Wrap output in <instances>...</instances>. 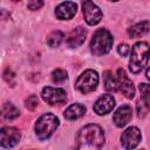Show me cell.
Returning <instances> with one entry per match:
<instances>
[{"label": "cell", "mask_w": 150, "mask_h": 150, "mask_svg": "<svg viewBox=\"0 0 150 150\" xmlns=\"http://www.w3.org/2000/svg\"><path fill=\"white\" fill-rule=\"evenodd\" d=\"M103 144L104 132L97 124H87L76 135V150H101Z\"/></svg>", "instance_id": "obj_1"}, {"label": "cell", "mask_w": 150, "mask_h": 150, "mask_svg": "<svg viewBox=\"0 0 150 150\" xmlns=\"http://www.w3.org/2000/svg\"><path fill=\"white\" fill-rule=\"evenodd\" d=\"M150 57V47L146 42H136L131 49V56L129 61V68L132 74L141 73L148 64Z\"/></svg>", "instance_id": "obj_2"}, {"label": "cell", "mask_w": 150, "mask_h": 150, "mask_svg": "<svg viewBox=\"0 0 150 150\" xmlns=\"http://www.w3.org/2000/svg\"><path fill=\"white\" fill-rule=\"evenodd\" d=\"M112 43H114V39L110 32L105 28H100L93 35L90 42V50L96 56L105 55L110 52Z\"/></svg>", "instance_id": "obj_3"}, {"label": "cell", "mask_w": 150, "mask_h": 150, "mask_svg": "<svg viewBox=\"0 0 150 150\" xmlns=\"http://www.w3.org/2000/svg\"><path fill=\"white\" fill-rule=\"evenodd\" d=\"M57 127H59V118L55 115L47 112L38 118L34 129L38 138L45 141L53 135V132L57 129Z\"/></svg>", "instance_id": "obj_4"}, {"label": "cell", "mask_w": 150, "mask_h": 150, "mask_svg": "<svg viewBox=\"0 0 150 150\" xmlns=\"http://www.w3.org/2000/svg\"><path fill=\"white\" fill-rule=\"evenodd\" d=\"M97 84H98V74L93 69H88L77 77L75 82V88L82 94H88L94 91L97 88Z\"/></svg>", "instance_id": "obj_5"}, {"label": "cell", "mask_w": 150, "mask_h": 150, "mask_svg": "<svg viewBox=\"0 0 150 150\" xmlns=\"http://www.w3.org/2000/svg\"><path fill=\"white\" fill-rule=\"evenodd\" d=\"M82 9H83L84 20L88 25L95 26L102 20V11L93 1H89V0L84 1L82 4Z\"/></svg>", "instance_id": "obj_6"}, {"label": "cell", "mask_w": 150, "mask_h": 150, "mask_svg": "<svg viewBox=\"0 0 150 150\" xmlns=\"http://www.w3.org/2000/svg\"><path fill=\"white\" fill-rule=\"evenodd\" d=\"M142 135L139 129L136 127H130L123 131L121 136V144L125 150H132L139 144Z\"/></svg>", "instance_id": "obj_7"}, {"label": "cell", "mask_w": 150, "mask_h": 150, "mask_svg": "<svg viewBox=\"0 0 150 150\" xmlns=\"http://www.w3.org/2000/svg\"><path fill=\"white\" fill-rule=\"evenodd\" d=\"M41 97L48 104H61L67 100V93L61 88L45 87L41 91Z\"/></svg>", "instance_id": "obj_8"}, {"label": "cell", "mask_w": 150, "mask_h": 150, "mask_svg": "<svg viewBox=\"0 0 150 150\" xmlns=\"http://www.w3.org/2000/svg\"><path fill=\"white\" fill-rule=\"evenodd\" d=\"M1 138H0V144L2 148L9 149L15 146L21 138V134L16 128H11V127H5L0 131Z\"/></svg>", "instance_id": "obj_9"}, {"label": "cell", "mask_w": 150, "mask_h": 150, "mask_svg": "<svg viewBox=\"0 0 150 150\" xmlns=\"http://www.w3.org/2000/svg\"><path fill=\"white\" fill-rule=\"evenodd\" d=\"M117 80H118V89L127 98H134L135 96V87L131 80L127 76L124 69L120 68L117 70Z\"/></svg>", "instance_id": "obj_10"}, {"label": "cell", "mask_w": 150, "mask_h": 150, "mask_svg": "<svg viewBox=\"0 0 150 150\" xmlns=\"http://www.w3.org/2000/svg\"><path fill=\"white\" fill-rule=\"evenodd\" d=\"M115 107V98L110 94H104L97 98L94 104V111L97 115H105L110 112Z\"/></svg>", "instance_id": "obj_11"}, {"label": "cell", "mask_w": 150, "mask_h": 150, "mask_svg": "<svg viewBox=\"0 0 150 150\" xmlns=\"http://www.w3.org/2000/svg\"><path fill=\"white\" fill-rule=\"evenodd\" d=\"M77 11V5L71 1H66L60 4L55 9V15L60 20H69L71 19Z\"/></svg>", "instance_id": "obj_12"}, {"label": "cell", "mask_w": 150, "mask_h": 150, "mask_svg": "<svg viewBox=\"0 0 150 150\" xmlns=\"http://www.w3.org/2000/svg\"><path fill=\"white\" fill-rule=\"evenodd\" d=\"M131 116H132L131 107L128 105V104H124V105H121L115 111V114L112 116V120H114V123H115L116 127L122 128L125 124H128V122L131 120Z\"/></svg>", "instance_id": "obj_13"}, {"label": "cell", "mask_w": 150, "mask_h": 150, "mask_svg": "<svg viewBox=\"0 0 150 150\" xmlns=\"http://www.w3.org/2000/svg\"><path fill=\"white\" fill-rule=\"evenodd\" d=\"M87 36V30L83 27H76L74 28L67 36L66 43L68 45V47L70 48H76L79 46H81Z\"/></svg>", "instance_id": "obj_14"}, {"label": "cell", "mask_w": 150, "mask_h": 150, "mask_svg": "<svg viewBox=\"0 0 150 150\" xmlns=\"http://www.w3.org/2000/svg\"><path fill=\"white\" fill-rule=\"evenodd\" d=\"M150 29V23L148 21H141L137 22L135 25H132L131 27L128 28V34L130 38L136 39V38H141L143 35H145Z\"/></svg>", "instance_id": "obj_15"}, {"label": "cell", "mask_w": 150, "mask_h": 150, "mask_svg": "<svg viewBox=\"0 0 150 150\" xmlns=\"http://www.w3.org/2000/svg\"><path fill=\"white\" fill-rule=\"evenodd\" d=\"M86 112V107L83 104H80V103H74L71 105H69L66 110H64V117L69 121H73V120H77L80 117H82Z\"/></svg>", "instance_id": "obj_16"}, {"label": "cell", "mask_w": 150, "mask_h": 150, "mask_svg": "<svg viewBox=\"0 0 150 150\" xmlns=\"http://www.w3.org/2000/svg\"><path fill=\"white\" fill-rule=\"evenodd\" d=\"M103 82H104V88L108 91H116L118 90V80L112 75L111 71L107 70L103 73Z\"/></svg>", "instance_id": "obj_17"}, {"label": "cell", "mask_w": 150, "mask_h": 150, "mask_svg": "<svg viewBox=\"0 0 150 150\" xmlns=\"http://www.w3.org/2000/svg\"><path fill=\"white\" fill-rule=\"evenodd\" d=\"M19 115H20L19 109L15 105H13L12 103H5L2 105V116L5 120L12 121V120H15Z\"/></svg>", "instance_id": "obj_18"}, {"label": "cell", "mask_w": 150, "mask_h": 150, "mask_svg": "<svg viewBox=\"0 0 150 150\" xmlns=\"http://www.w3.org/2000/svg\"><path fill=\"white\" fill-rule=\"evenodd\" d=\"M138 89L141 93V103L146 108H150V84L141 83Z\"/></svg>", "instance_id": "obj_19"}, {"label": "cell", "mask_w": 150, "mask_h": 150, "mask_svg": "<svg viewBox=\"0 0 150 150\" xmlns=\"http://www.w3.org/2000/svg\"><path fill=\"white\" fill-rule=\"evenodd\" d=\"M62 40H63V34H62V32H60V30H54V32H52V33L47 36V43H48L49 47H52V48L59 47V46L61 45Z\"/></svg>", "instance_id": "obj_20"}, {"label": "cell", "mask_w": 150, "mask_h": 150, "mask_svg": "<svg viewBox=\"0 0 150 150\" xmlns=\"http://www.w3.org/2000/svg\"><path fill=\"white\" fill-rule=\"evenodd\" d=\"M67 77H68L67 73H66L63 69H60V68L55 69V70L52 73V79H53V81L56 82V83L63 82L64 80H67Z\"/></svg>", "instance_id": "obj_21"}, {"label": "cell", "mask_w": 150, "mask_h": 150, "mask_svg": "<svg viewBox=\"0 0 150 150\" xmlns=\"http://www.w3.org/2000/svg\"><path fill=\"white\" fill-rule=\"evenodd\" d=\"M39 104V98L36 95H30L26 100V108L29 110H34Z\"/></svg>", "instance_id": "obj_22"}, {"label": "cell", "mask_w": 150, "mask_h": 150, "mask_svg": "<svg viewBox=\"0 0 150 150\" xmlns=\"http://www.w3.org/2000/svg\"><path fill=\"white\" fill-rule=\"evenodd\" d=\"M14 73L9 69V68H6V70L4 71V79L7 83H11V86H14Z\"/></svg>", "instance_id": "obj_23"}, {"label": "cell", "mask_w": 150, "mask_h": 150, "mask_svg": "<svg viewBox=\"0 0 150 150\" xmlns=\"http://www.w3.org/2000/svg\"><path fill=\"white\" fill-rule=\"evenodd\" d=\"M130 46L129 45H127V43H121L118 47H117V52H118V54L120 55H122V56H128L129 54H130Z\"/></svg>", "instance_id": "obj_24"}, {"label": "cell", "mask_w": 150, "mask_h": 150, "mask_svg": "<svg viewBox=\"0 0 150 150\" xmlns=\"http://www.w3.org/2000/svg\"><path fill=\"white\" fill-rule=\"evenodd\" d=\"M43 6V1H36V0H34V1H29L28 4H27V7L30 9V11H36V9H39V8H41Z\"/></svg>", "instance_id": "obj_25"}, {"label": "cell", "mask_w": 150, "mask_h": 150, "mask_svg": "<svg viewBox=\"0 0 150 150\" xmlns=\"http://www.w3.org/2000/svg\"><path fill=\"white\" fill-rule=\"evenodd\" d=\"M145 75H146V79H148V80H150V67L146 69V71H145Z\"/></svg>", "instance_id": "obj_26"}]
</instances>
